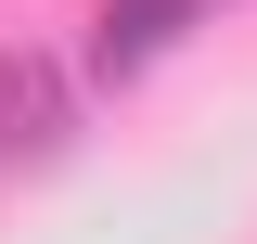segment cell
<instances>
[{"label": "cell", "mask_w": 257, "mask_h": 244, "mask_svg": "<svg viewBox=\"0 0 257 244\" xmlns=\"http://www.w3.org/2000/svg\"><path fill=\"white\" fill-rule=\"evenodd\" d=\"M206 13H219V0H103V13H90V52H77V64H90V90H142Z\"/></svg>", "instance_id": "2"}, {"label": "cell", "mask_w": 257, "mask_h": 244, "mask_svg": "<svg viewBox=\"0 0 257 244\" xmlns=\"http://www.w3.org/2000/svg\"><path fill=\"white\" fill-rule=\"evenodd\" d=\"M77 116H90V64L64 52H0V167H52L64 142H77Z\"/></svg>", "instance_id": "1"}]
</instances>
